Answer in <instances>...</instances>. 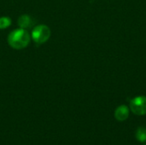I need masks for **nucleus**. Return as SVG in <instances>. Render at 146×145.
I'll return each mask as SVG.
<instances>
[{"instance_id":"39448f33","label":"nucleus","mask_w":146,"mask_h":145,"mask_svg":"<svg viewBox=\"0 0 146 145\" xmlns=\"http://www.w3.org/2000/svg\"><path fill=\"white\" fill-rule=\"evenodd\" d=\"M17 24L20 28L27 29L33 26V20L30 15H22L18 18Z\"/></svg>"},{"instance_id":"423d86ee","label":"nucleus","mask_w":146,"mask_h":145,"mask_svg":"<svg viewBox=\"0 0 146 145\" xmlns=\"http://www.w3.org/2000/svg\"><path fill=\"white\" fill-rule=\"evenodd\" d=\"M136 138L139 143H145L146 142V128L141 126L139 127L136 131Z\"/></svg>"},{"instance_id":"20e7f679","label":"nucleus","mask_w":146,"mask_h":145,"mask_svg":"<svg viewBox=\"0 0 146 145\" xmlns=\"http://www.w3.org/2000/svg\"><path fill=\"white\" fill-rule=\"evenodd\" d=\"M129 109L127 105L119 106L115 111V117L118 121H124L129 116Z\"/></svg>"},{"instance_id":"6e6552de","label":"nucleus","mask_w":146,"mask_h":145,"mask_svg":"<svg viewBox=\"0 0 146 145\" xmlns=\"http://www.w3.org/2000/svg\"><path fill=\"white\" fill-rule=\"evenodd\" d=\"M145 145H146V144H145Z\"/></svg>"},{"instance_id":"7ed1b4c3","label":"nucleus","mask_w":146,"mask_h":145,"mask_svg":"<svg viewBox=\"0 0 146 145\" xmlns=\"http://www.w3.org/2000/svg\"><path fill=\"white\" fill-rule=\"evenodd\" d=\"M130 110L136 115H146V97L139 96L130 102Z\"/></svg>"},{"instance_id":"f257e3e1","label":"nucleus","mask_w":146,"mask_h":145,"mask_svg":"<svg viewBox=\"0 0 146 145\" xmlns=\"http://www.w3.org/2000/svg\"><path fill=\"white\" fill-rule=\"evenodd\" d=\"M31 38V35L27 29L18 28L9 32L7 42L11 48L15 50H22L29 44Z\"/></svg>"},{"instance_id":"0eeeda50","label":"nucleus","mask_w":146,"mask_h":145,"mask_svg":"<svg viewBox=\"0 0 146 145\" xmlns=\"http://www.w3.org/2000/svg\"><path fill=\"white\" fill-rule=\"evenodd\" d=\"M12 21L11 19L8 16H2L0 17V30H4L10 26Z\"/></svg>"},{"instance_id":"f03ea898","label":"nucleus","mask_w":146,"mask_h":145,"mask_svg":"<svg viewBox=\"0 0 146 145\" xmlns=\"http://www.w3.org/2000/svg\"><path fill=\"white\" fill-rule=\"evenodd\" d=\"M50 34H51V32H50V27L46 25L42 24V25L36 26L33 29L31 38L36 44H42L47 42V40L50 37Z\"/></svg>"}]
</instances>
